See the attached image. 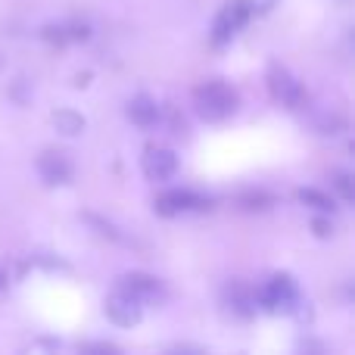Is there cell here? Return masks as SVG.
I'll use <instances>...</instances> for the list:
<instances>
[{"label": "cell", "instance_id": "1", "mask_svg": "<svg viewBox=\"0 0 355 355\" xmlns=\"http://www.w3.org/2000/svg\"><path fill=\"white\" fill-rule=\"evenodd\" d=\"M193 103L206 122H221L237 110V94L225 85V81H206L193 91Z\"/></svg>", "mask_w": 355, "mask_h": 355}, {"label": "cell", "instance_id": "2", "mask_svg": "<svg viewBox=\"0 0 355 355\" xmlns=\"http://www.w3.org/2000/svg\"><path fill=\"white\" fill-rule=\"evenodd\" d=\"M296 302H300V293H296V284L290 281L287 275H275L256 293V306L268 309V312H277V309H293Z\"/></svg>", "mask_w": 355, "mask_h": 355}, {"label": "cell", "instance_id": "3", "mask_svg": "<svg viewBox=\"0 0 355 355\" xmlns=\"http://www.w3.org/2000/svg\"><path fill=\"white\" fill-rule=\"evenodd\" d=\"M268 87H271V94H275V100H281V103L290 106V110H300V106L306 103V91H302V85L284 66L268 69Z\"/></svg>", "mask_w": 355, "mask_h": 355}, {"label": "cell", "instance_id": "4", "mask_svg": "<svg viewBox=\"0 0 355 355\" xmlns=\"http://www.w3.org/2000/svg\"><path fill=\"white\" fill-rule=\"evenodd\" d=\"M246 19H250V3H246V0H234V3H227L225 10L218 12V19H215V28H212L215 47H221V44L231 41Z\"/></svg>", "mask_w": 355, "mask_h": 355}, {"label": "cell", "instance_id": "5", "mask_svg": "<svg viewBox=\"0 0 355 355\" xmlns=\"http://www.w3.org/2000/svg\"><path fill=\"white\" fill-rule=\"evenodd\" d=\"M103 312H106V318H110L112 324L131 327V324L141 321V300H135V296L125 293V290H116V293L106 300Z\"/></svg>", "mask_w": 355, "mask_h": 355}, {"label": "cell", "instance_id": "6", "mask_svg": "<svg viewBox=\"0 0 355 355\" xmlns=\"http://www.w3.org/2000/svg\"><path fill=\"white\" fill-rule=\"evenodd\" d=\"M37 172L47 184H69V178H72V162H69L66 153H53V150H47V153L37 159Z\"/></svg>", "mask_w": 355, "mask_h": 355}, {"label": "cell", "instance_id": "7", "mask_svg": "<svg viewBox=\"0 0 355 355\" xmlns=\"http://www.w3.org/2000/svg\"><path fill=\"white\" fill-rule=\"evenodd\" d=\"M144 172H147L153 181H168L175 172H178V156L172 150H150L144 156Z\"/></svg>", "mask_w": 355, "mask_h": 355}, {"label": "cell", "instance_id": "8", "mask_svg": "<svg viewBox=\"0 0 355 355\" xmlns=\"http://www.w3.org/2000/svg\"><path fill=\"white\" fill-rule=\"evenodd\" d=\"M202 206H206V202H202L196 193H190V190H166V193L156 200V209H159L162 215H178V212L202 209Z\"/></svg>", "mask_w": 355, "mask_h": 355}, {"label": "cell", "instance_id": "9", "mask_svg": "<svg viewBox=\"0 0 355 355\" xmlns=\"http://www.w3.org/2000/svg\"><path fill=\"white\" fill-rule=\"evenodd\" d=\"M119 290H125V293H131L135 300L147 302V300L159 296V281L150 275H141V271H131V275H125L122 281H119Z\"/></svg>", "mask_w": 355, "mask_h": 355}, {"label": "cell", "instance_id": "10", "mask_svg": "<svg viewBox=\"0 0 355 355\" xmlns=\"http://www.w3.org/2000/svg\"><path fill=\"white\" fill-rule=\"evenodd\" d=\"M225 300H227V309H231L234 315H240V318H250V315L256 312V293H252L246 284H240V281L227 284Z\"/></svg>", "mask_w": 355, "mask_h": 355}, {"label": "cell", "instance_id": "11", "mask_svg": "<svg viewBox=\"0 0 355 355\" xmlns=\"http://www.w3.org/2000/svg\"><path fill=\"white\" fill-rule=\"evenodd\" d=\"M128 119L135 125H141V128H150V125L159 122V106H156L150 97H144V94H141V97H135L128 103Z\"/></svg>", "mask_w": 355, "mask_h": 355}, {"label": "cell", "instance_id": "12", "mask_svg": "<svg viewBox=\"0 0 355 355\" xmlns=\"http://www.w3.org/2000/svg\"><path fill=\"white\" fill-rule=\"evenodd\" d=\"M53 125H56V131H60V135H66V137H75V135H81V131H85V119H81L78 112H72V110L53 112Z\"/></svg>", "mask_w": 355, "mask_h": 355}, {"label": "cell", "instance_id": "13", "mask_svg": "<svg viewBox=\"0 0 355 355\" xmlns=\"http://www.w3.org/2000/svg\"><path fill=\"white\" fill-rule=\"evenodd\" d=\"M300 200L306 202V206L318 209V212H331V209H334V200H331V196L321 193V190H315V187H302V190H300Z\"/></svg>", "mask_w": 355, "mask_h": 355}, {"label": "cell", "instance_id": "14", "mask_svg": "<svg viewBox=\"0 0 355 355\" xmlns=\"http://www.w3.org/2000/svg\"><path fill=\"white\" fill-rule=\"evenodd\" d=\"M334 187H337V193L343 196L346 202L355 200V187H352V175L349 172H334Z\"/></svg>", "mask_w": 355, "mask_h": 355}, {"label": "cell", "instance_id": "15", "mask_svg": "<svg viewBox=\"0 0 355 355\" xmlns=\"http://www.w3.org/2000/svg\"><path fill=\"white\" fill-rule=\"evenodd\" d=\"M243 206L246 209H268L271 196L268 193H243Z\"/></svg>", "mask_w": 355, "mask_h": 355}, {"label": "cell", "instance_id": "16", "mask_svg": "<svg viewBox=\"0 0 355 355\" xmlns=\"http://www.w3.org/2000/svg\"><path fill=\"white\" fill-rule=\"evenodd\" d=\"M331 231H334V227L327 225V221H315V234H318V237H327Z\"/></svg>", "mask_w": 355, "mask_h": 355}, {"label": "cell", "instance_id": "17", "mask_svg": "<svg viewBox=\"0 0 355 355\" xmlns=\"http://www.w3.org/2000/svg\"><path fill=\"white\" fill-rule=\"evenodd\" d=\"M85 349H94V352H116V346H110V343H91V346H85Z\"/></svg>", "mask_w": 355, "mask_h": 355}, {"label": "cell", "instance_id": "18", "mask_svg": "<svg viewBox=\"0 0 355 355\" xmlns=\"http://www.w3.org/2000/svg\"><path fill=\"white\" fill-rule=\"evenodd\" d=\"M6 284H10V275H6V268L0 265V290H6Z\"/></svg>", "mask_w": 355, "mask_h": 355}]
</instances>
